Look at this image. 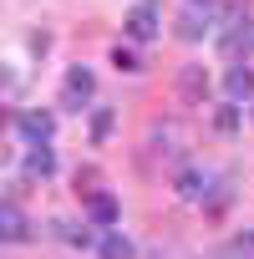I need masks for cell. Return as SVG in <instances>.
I'll use <instances>...</instances> for the list:
<instances>
[{"instance_id":"obj_1","label":"cell","mask_w":254,"mask_h":259,"mask_svg":"<svg viewBox=\"0 0 254 259\" xmlns=\"http://www.w3.org/2000/svg\"><path fill=\"white\" fill-rule=\"evenodd\" d=\"M92 92H97V76H92L87 66H71L66 81H61V107H76V112H81V107L92 102Z\"/></svg>"},{"instance_id":"obj_2","label":"cell","mask_w":254,"mask_h":259,"mask_svg":"<svg viewBox=\"0 0 254 259\" xmlns=\"http://www.w3.org/2000/svg\"><path fill=\"white\" fill-rule=\"evenodd\" d=\"M122 31L133 36V41H153V36H158V0H138V6L127 11Z\"/></svg>"},{"instance_id":"obj_3","label":"cell","mask_w":254,"mask_h":259,"mask_svg":"<svg viewBox=\"0 0 254 259\" xmlns=\"http://www.w3.org/2000/svg\"><path fill=\"white\" fill-rule=\"evenodd\" d=\"M249 46H254V21H249V16H234L229 31L219 36V51H224V56H239V51H249Z\"/></svg>"},{"instance_id":"obj_4","label":"cell","mask_w":254,"mask_h":259,"mask_svg":"<svg viewBox=\"0 0 254 259\" xmlns=\"http://www.w3.org/2000/svg\"><path fill=\"white\" fill-rule=\"evenodd\" d=\"M16 127H21V133H26L31 143H46V138L56 133V117H51L46 107H26V112L16 117Z\"/></svg>"},{"instance_id":"obj_5","label":"cell","mask_w":254,"mask_h":259,"mask_svg":"<svg viewBox=\"0 0 254 259\" xmlns=\"http://www.w3.org/2000/svg\"><path fill=\"white\" fill-rule=\"evenodd\" d=\"M0 239H6V244H21V239H26V213H21L16 203L0 208Z\"/></svg>"},{"instance_id":"obj_6","label":"cell","mask_w":254,"mask_h":259,"mask_svg":"<svg viewBox=\"0 0 254 259\" xmlns=\"http://www.w3.org/2000/svg\"><path fill=\"white\" fill-rule=\"evenodd\" d=\"M26 173H31V178H51V173H56V158H51L46 143H36V148L26 153Z\"/></svg>"},{"instance_id":"obj_7","label":"cell","mask_w":254,"mask_h":259,"mask_svg":"<svg viewBox=\"0 0 254 259\" xmlns=\"http://www.w3.org/2000/svg\"><path fill=\"white\" fill-rule=\"evenodd\" d=\"M87 213H92V224H102V229H112V224H117V198H112V193H92V203H87Z\"/></svg>"},{"instance_id":"obj_8","label":"cell","mask_w":254,"mask_h":259,"mask_svg":"<svg viewBox=\"0 0 254 259\" xmlns=\"http://www.w3.org/2000/svg\"><path fill=\"white\" fill-rule=\"evenodd\" d=\"M224 87H229V97H234V102H244V97H254V71H249V66H234Z\"/></svg>"},{"instance_id":"obj_9","label":"cell","mask_w":254,"mask_h":259,"mask_svg":"<svg viewBox=\"0 0 254 259\" xmlns=\"http://www.w3.org/2000/svg\"><path fill=\"white\" fill-rule=\"evenodd\" d=\"M102 259H138V249H133V239L107 234V239H102Z\"/></svg>"},{"instance_id":"obj_10","label":"cell","mask_w":254,"mask_h":259,"mask_svg":"<svg viewBox=\"0 0 254 259\" xmlns=\"http://www.w3.org/2000/svg\"><path fill=\"white\" fill-rule=\"evenodd\" d=\"M203 183H208V178H203L198 168H183V173H178V193H183V198H203Z\"/></svg>"},{"instance_id":"obj_11","label":"cell","mask_w":254,"mask_h":259,"mask_svg":"<svg viewBox=\"0 0 254 259\" xmlns=\"http://www.w3.org/2000/svg\"><path fill=\"white\" fill-rule=\"evenodd\" d=\"M203 31H208V21H203V16H198V11H188V16H183V21H178V36H183V41H198V36H203Z\"/></svg>"},{"instance_id":"obj_12","label":"cell","mask_w":254,"mask_h":259,"mask_svg":"<svg viewBox=\"0 0 254 259\" xmlns=\"http://www.w3.org/2000/svg\"><path fill=\"white\" fill-rule=\"evenodd\" d=\"M224 259H254V239H234L224 249Z\"/></svg>"},{"instance_id":"obj_13","label":"cell","mask_w":254,"mask_h":259,"mask_svg":"<svg viewBox=\"0 0 254 259\" xmlns=\"http://www.w3.org/2000/svg\"><path fill=\"white\" fill-rule=\"evenodd\" d=\"M107 133H112V112H97L92 117V138H107Z\"/></svg>"},{"instance_id":"obj_14","label":"cell","mask_w":254,"mask_h":259,"mask_svg":"<svg viewBox=\"0 0 254 259\" xmlns=\"http://www.w3.org/2000/svg\"><path fill=\"white\" fill-rule=\"evenodd\" d=\"M112 61H117V66H122V71H138V56H133V51H122V46H117V51H112Z\"/></svg>"},{"instance_id":"obj_15","label":"cell","mask_w":254,"mask_h":259,"mask_svg":"<svg viewBox=\"0 0 254 259\" xmlns=\"http://www.w3.org/2000/svg\"><path fill=\"white\" fill-rule=\"evenodd\" d=\"M183 92H203V76H198V71H193V66H188V71H183Z\"/></svg>"},{"instance_id":"obj_16","label":"cell","mask_w":254,"mask_h":259,"mask_svg":"<svg viewBox=\"0 0 254 259\" xmlns=\"http://www.w3.org/2000/svg\"><path fill=\"white\" fill-rule=\"evenodd\" d=\"M234 122H239V112H234V107H224V112H219V127H224V133H234Z\"/></svg>"},{"instance_id":"obj_17","label":"cell","mask_w":254,"mask_h":259,"mask_svg":"<svg viewBox=\"0 0 254 259\" xmlns=\"http://www.w3.org/2000/svg\"><path fill=\"white\" fill-rule=\"evenodd\" d=\"M193 6H208V0H193Z\"/></svg>"}]
</instances>
